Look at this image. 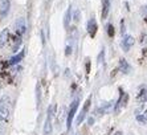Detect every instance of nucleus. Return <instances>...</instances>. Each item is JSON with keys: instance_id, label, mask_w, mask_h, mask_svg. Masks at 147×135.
Returning a JSON list of instances; mask_svg holds the SVG:
<instances>
[{"instance_id": "f257e3e1", "label": "nucleus", "mask_w": 147, "mask_h": 135, "mask_svg": "<svg viewBox=\"0 0 147 135\" xmlns=\"http://www.w3.org/2000/svg\"><path fill=\"white\" fill-rule=\"evenodd\" d=\"M55 109H56L55 105L48 107V115H47L44 125V135H49L52 132V119H53V115H55Z\"/></svg>"}, {"instance_id": "f03ea898", "label": "nucleus", "mask_w": 147, "mask_h": 135, "mask_svg": "<svg viewBox=\"0 0 147 135\" xmlns=\"http://www.w3.org/2000/svg\"><path fill=\"white\" fill-rule=\"evenodd\" d=\"M78 99H74V101L72 102V105H70V109H69L68 111V115H66V128H70V126H72L73 123V119H74V115L76 113H77V109H78Z\"/></svg>"}, {"instance_id": "7ed1b4c3", "label": "nucleus", "mask_w": 147, "mask_h": 135, "mask_svg": "<svg viewBox=\"0 0 147 135\" xmlns=\"http://www.w3.org/2000/svg\"><path fill=\"white\" fill-rule=\"evenodd\" d=\"M134 44H135V40H134L133 36H130V34H126V36L123 37L122 43H121V47H122V49L125 52H129Z\"/></svg>"}, {"instance_id": "20e7f679", "label": "nucleus", "mask_w": 147, "mask_h": 135, "mask_svg": "<svg viewBox=\"0 0 147 135\" xmlns=\"http://www.w3.org/2000/svg\"><path fill=\"white\" fill-rule=\"evenodd\" d=\"M90 102H92V97H89L88 99H86V102H85V105H84V107H82L81 113H80L78 117H77V125H81L82 121L85 119L86 113H88V110H89V107H90Z\"/></svg>"}, {"instance_id": "39448f33", "label": "nucleus", "mask_w": 147, "mask_h": 135, "mask_svg": "<svg viewBox=\"0 0 147 135\" xmlns=\"http://www.w3.org/2000/svg\"><path fill=\"white\" fill-rule=\"evenodd\" d=\"M86 29H88V33L90 34V37H94V36H96L97 30H98V24H97V21H96L94 17H92V19L88 21Z\"/></svg>"}, {"instance_id": "423d86ee", "label": "nucleus", "mask_w": 147, "mask_h": 135, "mask_svg": "<svg viewBox=\"0 0 147 135\" xmlns=\"http://www.w3.org/2000/svg\"><path fill=\"white\" fill-rule=\"evenodd\" d=\"M8 119H9V107L5 103L0 102V121L8 122Z\"/></svg>"}, {"instance_id": "0eeeda50", "label": "nucleus", "mask_w": 147, "mask_h": 135, "mask_svg": "<svg viewBox=\"0 0 147 135\" xmlns=\"http://www.w3.org/2000/svg\"><path fill=\"white\" fill-rule=\"evenodd\" d=\"M11 0H0V17H5L9 12Z\"/></svg>"}, {"instance_id": "6e6552de", "label": "nucleus", "mask_w": 147, "mask_h": 135, "mask_svg": "<svg viewBox=\"0 0 147 135\" xmlns=\"http://www.w3.org/2000/svg\"><path fill=\"white\" fill-rule=\"evenodd\" d=\"M16 33L17 34H24L25 33V30H27V24H25V19L24 17H20L19 20L16 21Z\"/></svg>"}, {"instance_id": "1a4fd4ad", "label": "nucleus", "mask_w": 147, "mask_h": 135, "mask_svg": "<svg viewBox=\"0 0 147 135\" xmlns=\"http://www.w3.org/2000/svg\"><path fill=\"white\" fill-rule=\"evenodd\" d=\"M73 19L72 16V5H69L68 9H66L65 12V16H64V27L65 28H69V25H70V20Z\"/></svg>"}, {"instance_id": "9d476101", "label": "nucleus", "mask_w": 147, "mask_h": 135, "mask_svg": "<svg viewBox=\"0 0 147 135\" xmlns=\"http://www.w3.org/2000/svg\"><path fill=\"white\" fill-rule=\"evenodd\" d=\"M119 69H121V72L125 73V74H127V73H130L131 66L129 65V62H127L125 58H121L119 60Z\"/></svg>"}, {"instance_id": "9b49d317", "label": "nucleus", "mask_w": 147, "mask_h": 135, "mask_svg": "<svg viewBox=\"0 0 147 135\" xmlns=\"http://www.w3.org/2000/svg\"><path fill=\"white\" fill-rule=\"evenodd\" d=\"M110 11V0H102V19H106Z\"/></svg>"}, {"instance_id": "f8f14e48", "label": "nucleus", "mask_w": 147, "mask_h": 135, "mask_svg": "<svg viewBox=\"0 0 147 135\" xmlns=\"http://www.w3.org/2000/svg\"><path fill=\"white\" fill-rule=\"evenodd\" d=\"M8 36H9V32H8L7 28L1 29V32H0V48L3 47V45L5 44V43H7Z\"/></svg>"}, {"instance_id": "ddd939ff", "label": "nucleus", "mask_w": 147, "mask_h": 135, "mask_svg": "<svg viewBox=\"0 0 147 135\" xmlns=\"http://www.w3.org/2000/svg\"><path fill=\"white\" fill-rule=\"evenodd\" d=\"M24 54H25V52L21 51L19 54H16L15 57H12V58L9 60V65H16V64H19V62H20V61L24 58Z\"/></svg>"}, {"instance_id": "4468645a", "label": "nucleus", "mask_w": 147, "mask_h": 135, "mask_svg": "<svg viewBox=\"0 0 147 135\" xmlns=\"http://www.w3.org/2000/svg\"><path fill=\"white\" fill-rule=\"evenodd\" d=\"M138 99L140 102H147V88H142V90L138 94Z\"/></svg>"}, {"instance_id": "2eb2a0df", "label": "nucleus", "mask_w": 147, "mask_h": 135, "mask_svg": "<svg viewBox=\"0 0 147 135\" xmlns=\"http://www.w3.org/2000/svg\"><path fill=\"white\" fill-rule=\"evenodd\" d=\"M80 17H81V11H80V9H76L74 14H73V20H74L76 23H78V21H80Z\"/></svg>"}, {"instance_id": "dca6fc26", "label": "nucleus", "mask_w": 147, "mask_h": 135, "mask_svg": "<svg viewBox=\"0 0 147 135\" xmlns=\"http://www.w3.org/2000/svg\"><path fill=\"white\" fill-rule=\"evenodd\" d=\"M107 34H109L110 37H113V36H114V27H113V24H109V25H107Z\"/></svg>"}, {"instance_id": "f3484780", "label": "nucleus", "mask_w": 147, "mask_h": 135, "mask_svg": "<svg viewBox=\"0 0 147 135\" xmlns=\"http://www.w3.org/2000/svg\"><path fill=\"white\" fill-rule=\"evenodd\" d=\"M140 12H142V16L144 17V20H146V23H147V5H143L142 9H140Z\"/></svg>"}, {"instance_id": "a211bd4d", "label": "nucleus", "mask_w": 147, "mask_h": 135, "mask_svg": "<svg viewBox=\"0 0 147 135\" xmlns=\"http://www.w3.org/2000/svg\"><path fill=\"white\" fill-rule=\"evenodd\" d=\"M137 121L138 122H140V123H146V118H144V115L143 114H139V115H137Z\"/></svg>"}, {"instance_id": "6ab92c4d", "label": "nucleus", "mask_w": 147, "mask_h": 135, "mask_svg": "<svg viewBox=\"0 0 147 135\" xmlns=\"http://www.w3.org/2000/svg\"><path fill=\"white\" fill-rule=\"evenodd\" d=\"M36 93H37V105H40V102H41V98H40V85H37V88H36Z\"/></svg>"}, {"instance_id": "aec40b11", "label": "nucleus", "mask_w": 147, "mask_h": 135, "mask_svg": "<svg viewBox=\"0 0 147 135\" xmlns=\"http://www.w3.org/2000/svg\"><path fill=\"white\" fill-rule=\"evenodd\" d=\"M103 57H105V51H101V53H99L98 56V62H103Z\"/></svg>"}, {"instance_id": "412c9836", "label": "nucleus", "mask_w": 147, "mask_h": 135, "mask_svg": "<svg viewBox=\"0 0 147 135\" xmlns=\"http://www.w3.org/2000/svg\"><path fill=\"white\" fill-rule=\"evenodd\" d=\"M65 54H66V56H70V54H72V47H70V45H66Z\"/></svg>"}, {"instance_id": "4be33fe9", "label": "nucleus", "mask_w": 147, "mask_h": 135, "mask_svg": "<svg viewBox=\"0 0 147 135\" xmlns=\"http://www.w3.org/2000/svg\"><path fill=\"white\" fill-rule=\"evenodd\" d=\"M121 27H122L121 32H122V33H125V21H123V20H122V23H121Z\"/></svg>"}, {"instance_id": "5701e85b", "label": "nucleus", "mask_w": 147, "mask_h": 135, "mask_svg": "<svg viewBox=\"0 0 147 135\" xmlns=\"http://www.w3.org/2000/svg\"><path fill=\"white\" fill-rule=\"evenodd\" d=\"M88 123H89V125H93V123H94V118H89L88 119Z\"/></svg>"}, {"instance_id": "b1692460", "label": "nucleus", "mask_w": 147, "mask_h": 135, "mask_svg": "<svg viewBox=\"0 0 147 135\" xmlns=\"http://www.w3.org/2000/svg\"><path fill=\"white\" fill-rule=\"evenodd\" d=\"M143 115H144V118H146V121H147V109L144 110V113H143Z\"/></svg>"}, {"instance_id": "393cba45", "label": "nucleus", "mask_w": 147, "mask_h": 135, "mask_svg": "<svg viewBox=\"0 0 147 135\" xmlns=\"http://www.w3.org/2000/svg\"><path fill=\"white\" fill-rule=\"evenodd\" d=\"M114 135H122V131H117Z\"/></svg>"}]
</instances>
